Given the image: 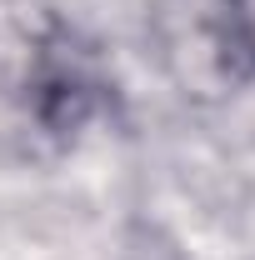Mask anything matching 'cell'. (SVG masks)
I'll return each instance as SVG.
<instances>
[{
  "label": "cell",
  "mask_w": 255,
  "mask_h": 260,
  "mask_svg": "<svg viewBox=\"0 0 255 260\" xmlns=\"http://www.w3.org/2000/svg\"><path fill=\"white\" fill-rule=\"evenodd\" d=\"M215 35L230 65L255 70V0H215Z\"/></svg>",
  "instance_id": "1"
}]
</instances>
